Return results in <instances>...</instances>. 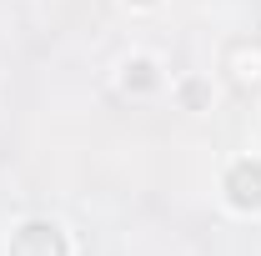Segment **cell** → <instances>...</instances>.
Segmentation results:
<instances>
[{
  "mask_svg": "<svg viewBox=\"0 0 261 256\" xmlns=\"http://www.w3.org/2000/svg\"><path fill=\"white\" fill-rule=\"evenodd\" d=\"M5 256H70V236L50 216H25V221L10 231Z\"/></svg>",
  "mask_w": 261,
  "mask_h": 256,
  "instance_id": "cell-1",
  "label": "cell"
},
{
  "mask_svg": "<svg viewBox=\"0 0 261 256\" xmlns=\"http://www.w3.org/2000/svg\"><path fill=\"white\" fill-rule=\"evenodd\" d=\"M221 196L236 216H261V156H236L221 176Z\"/></svg>",
  "mask_w": 261,
  "mask_h": 256,
  "instance_id": "cell-2",
  "label": "cell"
},
{
  "mask_svg": "<svg viewBox=\"0 0 261 256\" xmlns=\"http://www.w3.org/2000/svg\"><path fill=\"white\" fill-rule=\"evenodd\" d=\"M161 86H166V75H161V61H156V56L130 50V56H121V61H116V91H121V96L151 100Z\"/></svg>",
  "mask_w": 261,
  "mask_h": 256,
  "instance_id": "cell-3",
  "label": "cell"
},
{
  "mask_svg": "<svg viewBox=\"0 0 261 256\" xmlns=\"http://www.w3.org/2000/svg\"><path fill=\"white\" fill-rule=\"evenodd\" d=\"M221 75H226L241 96L261 91V35L256 40H231L226 50H221Z\"/></svg>",
  "mask_w": 261,
  "mask_h": 256,
  "instance_id": "cell-4",
  "label": "cell"
},
{
  "mask_svg": "<svg viewBox=\"0 0 261 256\" xmlns=\"http://www.w3.org/2000/svg\"><path fill=\"white\" fill-rule=\"evenodd\" d=\"M171 96L181 100L186 111H211V81H201V75H176V81H171Z\"/></svg>",
  "mask_w": 261,
  "mask_h": 256,
  "instance_id": "cell-5",
  "label": "cell"
},
{
  "mask_svg": "<svg viewBox=\"0 0 261 256\" xmlns=\"http://www.w3.org/2000/svg\"><path fill=\"white\" fill-rule=\"evenodd\" d=\"M130 15H151V10H161V0H121Z\"/></svg>",
  "mask_w": 261,
  "mask_h": 256,
  "instance_id": "cell-6",
  "label": "cell"
}]
</instances>
